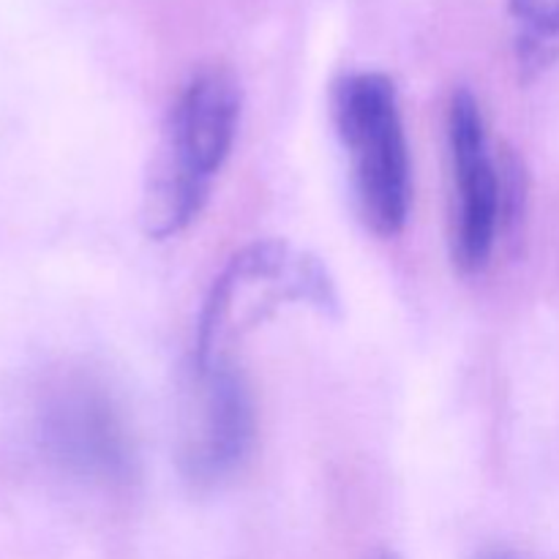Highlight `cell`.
I'll use <instances>...</instances> for the list:
<instances>
[{"instance_id":"2","label":"cell","mask_w":559,"mask_h":559,"mask_svg":"<svg viewBox=\"0 0 559 559\" xmlns=\"http://www.w3.org/2000/svg\"><path fill=\"white\" fill-rule=\"evenodd\" d=\"M333 115L366 227L382 238L402 233L409 216L413 186L396 85L380 71L344 76L333 96Z\"/></svg>"},{"instance_id":"6","label":"cell","mask_w":559,"mask_h":559,"mask_svg":"<svg viewBox=\"0 0 559 559\" xmlns=\"http://www.w3.org/2000/svg\"><path fill=\"white\" fill-rule=\"evenodd\" d=\"M448 145L456 178V213H453V260L473 273L489 262L502 218L500 169L491 156L484 112L469 91H456L448 107Z\"/></svg>"},{"instance_id":"7","label":"cell","mask_w":559,"mask_h":559,"mask_svg":"<svg viewBox=\"0 0 559 559\" xmlns=\"http://www.w3.org/2000/svg\"><path fill=\"white\" fill-rule=\"evenodd\" d=\"M522 31V58L527 66H546L559 58V0H508Z\"/></svg>"},{"instance_id":"5","label":"cell","mask_w":559,"mask_h":559,"mask_svg":"<svg viewBox=\"0 0 559 559\" xmlns=\"http://www.w3.org/2000/svg\"><path fill=\"white\" fill-rule=\"evenodd\" d=\"M254 435V402L238 366L227 355L194 364L178 442V462L186 480L200 489L227 480L249 459Z\"/></svg>"},{"instance_id":"3","label":"cell","mask_w":559,"mask_h":559,"mask_svg":"<svg viewBox=\"0 0 559 559\" xmlns=\"http://www.w3.org/2000/svg\"><path fill=\"white\" fill-rule=\"evenodd\" d=\"M36 437L49 462L87 484L120 489L136 478V445L123 407L85 371H63L41 388Z\"/></svg>"},{"instance_id":"1","label":"cell","mask_w":559,"mask_h":559,"mask_svg":"<svg viewBox=\"0 0 559 559\" xmlns=\"http://www.w3.org/2000/svg\"><path fill=\"white\" fill-rule=\"evenodd\" d=\"M238 120L240 85L227 69L207 66L186 82L147 175L142 222L153 240L173 238L200 216L213 175L233 151Z\"/></svg>"},{"instance_id":"9","label":"cell","mask_w":559,"mask_h":559,"mask_svg":"<svg viewBox=\"0 0 559 559\" xmlns=\"http://www.w3.org/2000/svg\"><path fill=\"white\" fill-rule=\"evenodd\" d=\"M495 559H511V557H495Z\"/></svg>"},{"instance_id":"4","label":"cell","mask_w":559,"mask_h":559,"mask_svg":"<svg viewBox=\"0 0 559 559\" xmlns=\"http://www.w3.org/2000/svg\"><path fill=\"white\" fill-rule=\"evenodd\" d=\"M282 300H298L320 311L336 309V289L325 267L282 240H257L229 260L207 293L194 342V364L222 355V338L233 328H251Z\"/></svg>"},{"instance_id":"8","label":"cell","mask_w":559,"mask_h":559,"mask_svg":"<svg viewBox=\"0 0 559 559\" xmlns=\"http://www.w3.org/2000/svg\"><path fill=\"white\" fill-rule=\"evenodd\" d=\"M366 559H402V557L391 549H374L371 555H366Z\"/></svg>"}]
</instances>
